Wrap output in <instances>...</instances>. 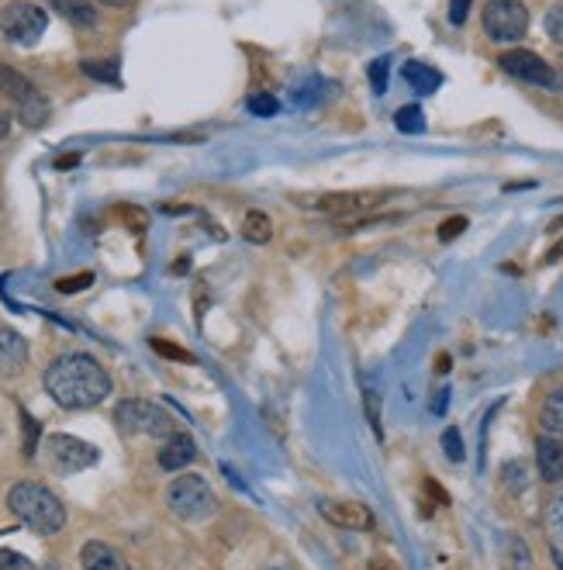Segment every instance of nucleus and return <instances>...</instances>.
I'll return each instance as SVG.
<instances>
[{
  "label": "nucleus",
  "mask_w": 563,
  "mask_h": 570,
  "mask_svg": "<svg viewBox=\"0 0 563 570\" xmlns=\"http://www.w3.org/2000/svg\"><path fill=\"white\" fill-rule=\"evenodd\" d=\"M49 398L59 404V409H94L108 395H111V377L94 356L87 353H63L49 363V371L42 377Z\"/></svg>",
  "instance_id": "1"
},
{
  "label": "nucleus",
  "mask_w": 563,
  "mask_h": 570,
  "mask_svg": "<svg viewBox=\"0 0 563 570\" xmlns=\"http://www.w3.org/2000/svg\"><path fill=\"white\" fill-rule=\"evenodd\" d=\"M8 508L17 522L28 525L38 536H56L59 529L66 525L63 501H59L46 484H35V481H17L8 492Z\"/></svg>",
  "instance_id": "2"
},
{
  "label": "nucleus",
  "mask_w": 563,
  "mask_h": 570,
  "mask_svg": "<svg viewBox=\"0 0 563 570\" xmlns=\"http://www.w3.org/2000/svg\"><path fill=\"white\" fill-rule=\"evenodd\" d=\"M167 505H170V512L184 522H200V519L215 516V508H218L211 484L200 474H180L176 481H170Z\"/></svg>",
  "instance_id": "3"
},
{
  "label": "nucleus",
  "mask_w": 563,
  "mask_h": 570,
  "mask_svg": "<svg viewBox=\"0 0 563 570\" xmlns=\"http://www.w3.org/2000/svg\"><path fill=\"white\" fill-rule=\"evenodd\" d=\"M118 429L128 436H173L176 422L167 409H159L152 401H122L114 409Z\"/></svg>",
  "instance_id": "4"
},
{
  "label": "nucleus",
  "mask_w": 563,
  "mask_h": 570,
  "mask_svg": "<svg viewBox=\"0 0 563 570\" xmlns=\"http://www.w3.org/2000/svg\"><path fill=\"white\" fill-rule=\"evenodd\" d=\"M49 14L32 4V0H11V4L0 11V35L14 46H35L38 38L46 35Z\"/></svg>",
  "instance_id": "5"
},
{
  "label": "nucleus",
  "mask_w": 563,
  "mask_h": 570,
  "mask_svg": "<svg viewBox=\"0 0 563 570\" xmlns=\"http://www.w3.org/2000/svg\"><path fill=\"white\" fill-rule=\"evenodd\" d=\"M380 201H384V194L353 191V194H321V197H315V201L305 197V205H301V208H315V211H321V215H332L343 229H359V221H364L359 215L370 211V208H377Z\"/></svg>",
  "instance_id": "6"
},
{
  "label": "nucleus",
  "mask_w": 563,
  "mask_h": 570,
  "mask_svg": "<svg viewBox=\"0 0 563 570\" xmlns=\"http://www.w3.org/2000/svg\"><path fill=\"white\" fill-rule=\"evenodd\" d=\"M485 32L498 46H512L518 38H526L529 32L526 4H522V0H491L485 8Z\"/></svg>",
  "instance_id": "7"
},
{
  "label": "nucleus",
  "mask_w": 563,
  "mask_h": 570,
  "mask_svg": "<svg viewBox=\"0 0 563 570\" xmlns=\"http://www.w3.org/2000/svg\"><path fill=\"white\" fill-rule=\"evenodd\" d=\"M0 94L14 100L17 114H22V121H28V125H42L49 118V105L42 100V94L35 90L32 80L4 63H0Z\"/></svg>",
  "instance_id": "8"
},
{
  "label": "nucleus",
  "mask_w": 563,
  "mask_h": 570,
  "mask_svg": "<svg viewBox=\"0 0 563 570\" xmlns=\"http://www.w3.org/2000/svg\"><path fill=\"white\" fill-rule=\"evenodd\" d=\"M42 453L59 474H79V471H87V466H94L100 460L97 446L76 439V436H66V433L49 436L46 446H42Z\"/></svg>",
  "instance_id": "9"
},
{
  "label": "nucleus",
  "mask_w": 563,
  "mask_h": 570,
  "mask_svg": "<svg viewBox=\"0 0 563 570\" xmlns=\"http://www.w3.org/2000/svg\"><path fill=\"white\" fill-rule=\"evenodd\" d=\"M498 66L505 70L509 76L526 80V84H536V87H550V90H553V84H556V70L547 63V59H539V56L529 52V49H512V52H505V56L498 59Z\"/></svg>",
  "instance_id": "10"
},
{
  "label": "nucleus",
  "mask_w": 563,
  "mask_h": 570,
  "mask_svg": "<svg viewBox=\"0 0 563 570\" xmlns=\"http://www.w3.org/2000/svg\"><path fill=\"white\" fill-rule=\"evenodd\" d=\"M321 516L339 529H350V533H370L377 525L370 508L359 501H321Z\"/></svg>",
  "instance_id": "11"
},
{
  "label": "nucleus",
  "mask_w": 563,
  "mask_h": 570,
  "mask_svg": "<svg viewBox=\"0 0 563 570\" xmlns=\"http://www.w3.org/2000/svg\"><path fill=\"white\" fill-rule=\"evenodd\" d=\"M28 363V342L22 332L0 325V374H17Z\"/></svg>",
  "instance_id": "12"
},
{
  "label": "nucleus",
  "mask_w": 563,
  "mask_h": 570,
  "mask_svg": "<svg viewBox=\"0 0 563 570\" xmlns=\"http://www.w3.org/2000/svg\"><path fill=\"white\" fill-rule=\"evenodd\" d=\"M194 460H197V446L184 433H173L163 442V450H159V466H163V471H173V474L184 471V466H191Z\"/></svg>",
  "instance_id": "13"
},
{
  "label": "nucleus",
  "mask_w": 563,
  "mask_h": 570,
  "mask_svg": "<svg viewBox=\"0 0 563 570\" xmlns=\"http://www.w3.org/2000/svg\"><path fill=\"white\" fill-rule=\"evenodd\" d=\"M79 563H84V570H132L128 560L118 554L114 546L100 543V539L84 543V549H79Z\"/></svg>",
  "instance_id": "14"
},
{
  "label": "nucleus",
  "mask_w": 563,
  "mask_h": 570,
  "mask_svg": "<svg viewBox=\"0 0 563 570\" xmlns=\"http://www.w3.org/2000/svg\"><path fill=\"white\" fill-rule=\"evenodd\" d=\"M536 463H539L542 481H550V484L563 481V442H560V436H542L536 442Z\"/></svg>",
  "instance_id": "15"
},
{
  "label": "nucleus",
  "mask_w": 563,
  "mask_h": 570,
  "mask_svg": "<svg viewBox=\"0 0 563 570\" xmlns=\"http://www.w3.org/2000/svg\"><path fill=\"white\" fill-rule=\"evenodd\" d=\"M49 4H52V11H59L76 28H94L97 25V11H94L90 0H49Z\"/></svg>",
  "instance_id": "16"
},
{
  "label": "nucleus",
  "mask_w": 563,
  "mask_h": 570,
  "mask_svg": "<svg viewBox=\"0 0 563 570\" xmlns=\"http://www.w3.org/2000/svg\"><path fill=\"white\" fill-rule=\"evenodd\" d=\"M401 76H405V84H408L415 94H432V90L442 84V76H439L432 66H426V63H415V59H412V63L401 66Z\"/></svg>",
  "instance_id": "17"
},
{
  "label": "nucleus",
  "mask_w": 563,
  "mask_h": 570,
  "mask_svg": "<svg viewBox=\"0 0 563 570\" xmlns=\"http://www.w3.org/2000/svg\"><path fill=\"white\" fill-rule=\"evenodd\" d=\"M539 425H542V433L547 436H563V388L542 401Z\"/></svg>",
  "instance_id": "18"
},
{
  "label": "nucleus",
  "mask_w": 563,
  "mask_h": 570,
  "mask_svg": "<svg viewBox=\"0 0 563 570\" xmlns=\"http://www.w3.org/2000/svg\"><path fill=\"white\" fill-rule=\"evenodd\" d=\"M243 235H246L249 242H270V235H273V221H270L264 211H249L246 221H243Z\"/></svg>",
  "instance_id": "19"
},
{
  "label": "nucleus",
  "mask_w": 563,
  "mask_h": 570,
  "mask_svg": "<svg viewBox=\"0 0 563 570\" xmlns=\"http://www.w3.org/2000/svg\"><path fill=\"white\" fill-rule=\"evenodd\" d=\"M547 529H550L556 549H563V492L547 505Z\"/></svg>",
  "instance_id": "20"
},
{
  "label": "nucleus",
  "mask_w": 563,
  "mask_h": 570,
  "mask_svg": "<svg viewBox=\"0 0 563 570\" xmlns=\"http://www.w3.org/2000/svg\"><path fill=\"white\" fill-rule=\"evenodd\" d=\"M394 121H397V129H401V132H408V135L426 132V114H421V108H415V105L401 108V111L394 114Z\"/></svg>",
  "instance_id": "21"
},
{
  "label": "nucleus",
  "mask_w": 563,
  "mask_h": 570,
  "mask_svg": "<svg viewBox=\"0 0 563 570\" xmlns=\"http://www.w3.org/2000/svg\"><path fill=\"white\" fill-rule=\"evenodd\" d=\"M501 481H505V487L509 492H526V484H529V471H526V463L522 460H512V463H505V471H501Z\"/></svg>",
  "instance_id": "22"
},
{
  "label": "nucleus",
  "mask_w": 563,
  "mask_h": 570,
  "mask_svg": "<svg viewBox=\"0 0 563 570\" xmlns=\"http://www.w3.org/2000/svg\"><path fill=\"white\" fill-rule=\"evenodd\" d=\"M318 90H321V80H318V76H308L305 84H294V87H291V105H297V108L315 105Z\"/></svg>",
  "instance_id": "23"
},
{
  "label": "nucleus",
  "mask_w": 563,
  "mask_h": 570,
  "mask_svg": "<svg viewBox=\"0 0 563 570\" xmlns=\"http://www.w3.org/2000/svg\"><path fill=\"white\" fill-rule=\"evenodd\" d=\"M388 66H391L388 56H380V59H374V63H370V84H374L377 94L388 90Z\"/></svg>",
  "instance_id": "24"
},
{
  "label": "nucleus",
  "mask_w": 563,
  "mask_h": 570,
  "mask_svg": "<svg viewBox=\"0 0 563 570\" xmlns=\"http://www.w3.org/2000/svg\"><path fill=\"white\" fill-rule=\"evenodd\" d=\"M0 570H35V563L17 549H0Z\"/></svg>",
  "instance_id": "25"
},
{
  "label": "nucleus",
  "mask_w": 563,
  "mask_h": 570,
  "mask_svg": "<svg viewBox=\"0 0 563 570\" xmlns=\"http://www.w3.org/2000/svg\"><path fill=\"white\" fill-rule=\"evenodd\" d=\"M249 111L259 114V118H270V114L280 111V105H277V97H270V94H256V97H249Z\"/></svg>",
  "instance_id": "26"
},
{
  "label": "nucleus",
  "mask_w": 563,
  "mask_h": 570,
  "mask_svg": "<svg viewBox=\"0 0 563 570\" xmlns=\"http://www.w3.org/2000/svg\"><path fill=\"white\" fill-rule=\"evenodd\" d=\"M442 450H446V457H450L453 463L464 460V439H460L456 429H446V433H442Z\"/></svg>",
  "instance_id": "27"
},
{
  "label": "nucleus",
  "mask_w": 563,
  "mask_h": 570,
  "mask_svg": "<svg viewBox=\"0 0 563 570\" xmlns=\"http://www.w3.org/2000/svg\"><path fill=\"white\" fill-rule=\"evenodd\" d=\"M464 229H467V218H464V215H453V218H446V221L439 226V239H442V242H453Z\"/></svg>",
  "instance_id": "28"
},
{
  "label": "nucleus",
  "mask_w": 563,
  "mask_h": 570,
  "mask_svg": "<svg viewBox=\"0 0 563 570\" xmlns=\"http://www.w3.org/2000/svg\"><path fill=\"white\" fill-rule=\"evenodd\" d=\"M547 35L553 38L556 46H563V4H556V8L547 14Z\"/></svg>",
  "instance_id": "29"
},
{
  "label": "nucleus",
  "mask_w": 563,
  "mask_h": 570,
  "mask_svg": "<svg viewBox=\"0 0 563 570\" xmlns=\"http://www.w3.org/2000/svg\"><path fill=\"white\" fill-rule=\"evenodd\" d=\"M84 73L94 80H108V84H118V70L114 63H84Z\"/></svg>",
  "instance_id": "30"
},
{
  "label": "nucleus",
  "mask_w": 563,
  "mask_h": 570,
  "mask_svg": "<svg viewBox=\"0 0 563 570\" xmlns=\"http://www.w3.org/2000/svg\"><path fill=\"white\" fill-rule=\"evenodd\" d=\"M90 280H94L90 274H79V277H66V280H59L56 288L63 291V294H76V291H84Z\"/></svg>",
  "instance_id": "31"
},
{
  "label": "nucleus",
  "mask_w": 563,
  "mask_h": 570,
  "mask_svg": "<svg viewBox=\"0 0 563 570\" xmlns=\"http://www.w3.org/2000/svg\"><path fill=\"white\" fill-rule=\"evenodd\" d=\"M467 11H470V0H453L450 22H453V25H464V22H467Z\"/></svg>",
  "instance_id": "32"
},
{
  "label": "nucleus",
  "mask_w": 563,
  "mask_h": 570,
  "mask_svg": "<svg viewBox=\"0 0 563 570\" xmlns=\"http://www.w3.org/2000/svg\"><path fill=\"white\" fill-rule=\"evenodd\" d=\"M152 345H156V353H163V356H173V360H191L184 350H173V345H167L163 339H156Z\"/></svg>",
  "instance_id": "33"
},
{
  "label": "nucleus",
  "mask_w": 563,
  "mask_h": 570,
  "mask_svg": "<svg viewBox=\"0 0 563 570\" xmlns=\"http://www.w3.org/2000/svg\"><path fill=\"white\" fill-rule=\"evenodd\" d=\"M426 492H429V495H432V498H436L439 505H446V501H450V498H446V492H442V487H439V484H436L432 477L426 481Z\"/></svg>",
  "instance_id": "34"
},
{
  "label": "nucleus",
  "mask_w": 563,
  "mask_h": 570,
  "mask_svg": "<svg viewBox=\"0 0 563 570\" xmlns=\"http://www.w3.org/2000/svg\"><path fill=\"white\" fill-rule=\"evenodd\" d=\"M8 132H11V121H8V114H4V111H0V142L8 138Z\"/></svg>",
  "instance_id": "35"
},
{
  "label": "nucleus",
  "mask_w": 563,
  "mask_h": 570,
  "mask_svg": "<svg viewBox=\"0 0 563 570\" xmlns=\"http://www.w3.org/2000/svg\"><path fill=\"white\" fill-rule=\"evenodd\" d=\"M367 570H397L394 563H388V560H370V567Z\"/></svg>",
  "instance_id": "36"
},
{
  "label": "nucleus",
  "mask_w": 563,
  "mask_h": 570,
  "mask_svg": "<svg viewBox=\"0 0 563 570\" xmlns=\"http://www.w3.org/2000/svg\"><path fill=\"white\" fill-rule=\"evenodd\" d=\"M560 256H563V242H556V246H553V250L547 253V263H556Z\"/></svg>",
  "instance_id": "37"
},
{
  "label": "nucleus",
  "mask_w": 563,
  "mask_h": 570,
  "mask_svg": "<svg viewBox=\"0 0 563 570\" xmlns=\"http://www.w3.org/2000/svg\"><path fill=\"white\" fill-rule=\"evenodd\" d=\"M556 94H563V66H556V84H553Z\"/></svg>",
  "instance_id": "38"
},
{
  "label": "nucleus",
  "mask_w": 563,
  "mask_h": 570,
  "mask_svg": "<svg viewBox=\"0 0 563 570\" xmlns=\"http://www.w3.org/2000/svg\"><path fill=\"white\" fill-rule=\"evenodd\" d=\"M100 4H111V8H125V4H132V0H100Z\"/></svg>",
  "instance_id": "39"
},
{
  "label": "nucleus",
  "mask_w": 563,
  "mask_h": 570,
  "mask_svg": "<svg viewBox=\"0 0 563 570\" xmlns=\"http://www.w3.org/2000/svg\"><path fill=\"white\" fill-rule=\"evenodd\" d=\"M273 570H284V567H273Z\"/></svg>",
  "instance_id": "40"
}]
</instances>
